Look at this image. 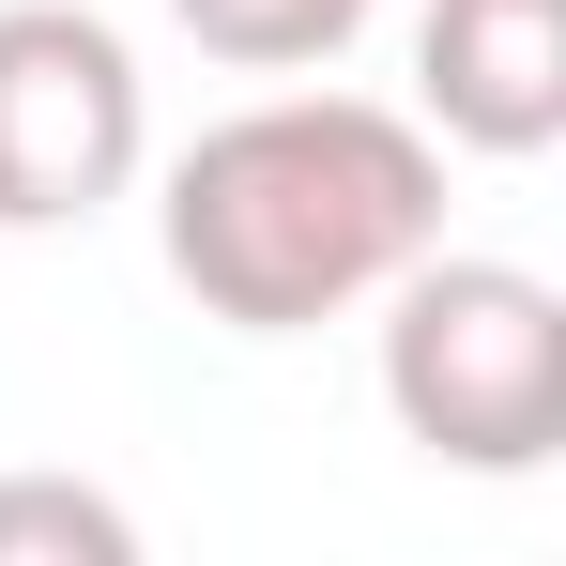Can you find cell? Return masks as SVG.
Masks as SVG:
<instances>
[{"label": "cell", "instance_id": "obj_2", "mask_svg": "<svg viewBox=\"0 0 566 566\" xmlns=\"http://www.w3.org/2000/svg\"><path fill=\"white\" fill-rule=\"evenodd\" d=\"M382 306V413L444 474H536L566 444V291L521 261H398Z\"/></svg>", "mask_w": 566, "mask_h": 566}, {"label": "cell", "instance_id": "obj_6", "mask_svg": "<svg viewBox=\"0 0 566 566\" xmlns=\"http://www.w3.org/2000/svg\"><path fill=\"white\" fill-rule=\"evenodd\" d=\"M0 552H62V566H123L138 552V521L77 490V474H0Z\"/></svg>", "mask_w": 566, "mask_h": 566}, {"label": "cell", "instance_id": "obj_4", "mask_svg": "<svg viewBox=\"0 0 566 566\" xmlns=\"http://www.w3.org/2000/svg\"><path fill=\"white\" fill-rule=\"evenodd\" d=\"M413 123L460 154L566 138V0H429L413 15Z\"/></svg>", "mask_w": 566, "mask_h": 566}, {"label": "cell", "instance_id": "obj_1", "mask_svg": "<svg viewBox=\"0 0 566 566\" xmlns=\"http://www.w3.org/2000/svg\"><path fill=\"white\" fill-rule=\"evenodd\" d=\"M154 230L230 337H306L444 245V138L368 93H261L169 154Z\"/></svg>", "mask_w": 566, "mask_h": 566}, {"label": "cell", "instance_id": "obj_5", "mask_svg": "<svg viewBox=\"0 0 566 566\" xmlns=\"http://www.w3.org/2000/svg\"><path fill=\"white\" fill-rule=\"evenodd\" d=\"M214 62H245V77H306V62H337L353 31H368L382 0H169Z\"/></svg>", "mask_w": 566, "mask_h": 566}, {"label": "cell", "instance_id": "obj_3", "mask_svg": "<svg viewBox=\"0 0 566 566\" xmlns=\"http://www.w3.org/2000/svg\"><path fill=\"white\" fill-rule=\"evenodd\" d=\"M154 93L93 0H0V230H77L138 185Z\"/></svg>", "mask_w": 566, "mask_h": 566}]
</instances>
